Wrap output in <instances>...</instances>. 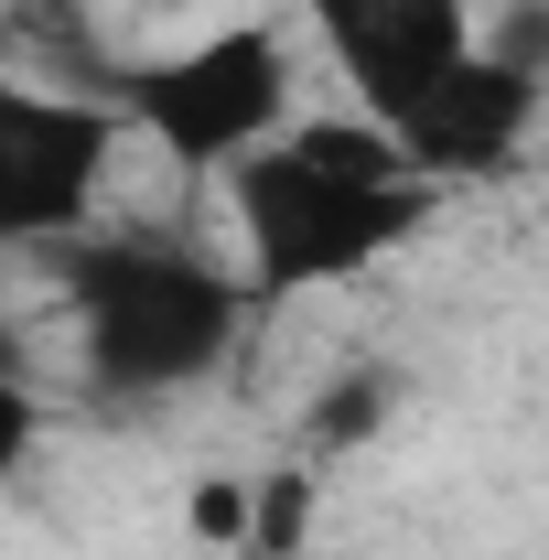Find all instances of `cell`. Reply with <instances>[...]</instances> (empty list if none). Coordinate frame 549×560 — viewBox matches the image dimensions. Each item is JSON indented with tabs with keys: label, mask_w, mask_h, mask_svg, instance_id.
I'll use <instances>...</instances> for the list:
<instances>
[{
	"label": "cell",
	"mask_w": 549,
	"mask_h": 560,
	"mask_svg": "<svg viewBox=\"0 0 549 560\" xmlns=\"http://www.w3.org/2000/svg\"><path fill=\"white\" fill-rule=\"evenodd\" d=\"M237 206V248H248V291L291 302L324 280H366L377 259H399L431 226V173H420L399 130L377 119H302L291 140H270L259 162L226 173Z\"/></svg>",
	"instance_id": "cell-1"
},
{
	"label": "cell",
	"mask_w": 549,
	"mask_h": 560,
	"mask_svg": "<svg viewBox=\"0 0 549 560\" xmlns=\"http://www.w3.org/2000/svg\"><path fill=\"white\" fill-rule=\"evenodd\" d=\"M44 259H55V291L75 324V366L108 410L215 377L237 324H248V280H226L206 248H184L162 226H86Z\"/></svg>",
	"instance_id": "cell-2"
},
{
	"label": "cell",
	"mask_w": 549,
	"mask_h": 560,
	"mask_svg": "<svg viewBox=\"0 0 549 560\" xmlns=\"http://www.w3.org/2000/svg\"><path fill=\"white\" fill-rule=\"evenodd\" d=\"M119 108L162 140L184 173H237L270 140H291V44L270 22H215L195 44L151 55L140 75H119Z\"/></svg>",
	"instance_id": "cell-3"
},
{
	"label": "cell",
	"mask_w": 549,
	"mask_h": 560,
	"mask_svg": "<svg viewBox=\"0 0 549 560\" xmlns=\"http://www.w3.org/2000/svg\"><path fill=\"white\" fill-rule=\"evenodd\" d=\"M130 108H86V97H44V86H11L0 97V237L11 248H66L86 237V206L108 184V151H119Z\"/></svg>",
	"instance_id": "cell-4"
},
{
	"label": "cell",
	"mask_w": 549,
	"mask_h": 560,
	"mask_svg": "<svg viewBox=\"0 0 549 560\" xmlns=\"http://www.w3.org/2000/svg\"><path fill=\"white\" fill-rule=\"evenodd\" d=\"M302 11H313V33H324V55L344 66V86H355L366 119H399L464 55H484L475 0H302Z\"/></svg>",
	"instance_id": "cell-5"
},
{
	"label": "cell",
	"mask_w": 549,
	"mask_h": 560,
	"mask_svg": "<svg viewBox=\"0 0 549 560\" xmlns=\"http://www.w3.org/2000/svg\"><path fill=\"white\" fill-rule=\"evenodd\" d=\"M528 119H539V66H517V55L484 44V55H464L431 97H410L377 130H399V151L431 184H484V173H506L528 151Z\"/></svg>",
	"instance_id": "cell-6"
},
{
	"label": "cell",
	"mask_w": 549,
	"mask_h": 560,
	"mask_svg": "<svg viewBox=\"0 0 549 560\" xmlns=\"http://www.w3.org/2000/svg\"><path fill=\"white\" fill-rule=\"evenodd\" d=\"M377 431H388V366H335L324 399L302 410V453L335 464V453H366Z\"/></svg>",
	"instance_id": "cell-7"
},
{
	"label": "cell",
	"mask_w": 549,
	"mask_h": 560,
	"mask_svg": "<svg viewBox=\"0 0 549 560\" xmlns=\"http://www.w3.org/2000/svg\"><path fill=\"white\" fill-rule=\"evenodd\" d=\"M302 528H313V464H280L270 486H259V528H248V539H259L270 560H291Z\"/></svg>",
	"instance_id": "cell-8"
},
{
	"label": "cell",
	"mask_w": 549,
	"mask_h": 560,
	"mask_svg": "<svg viewBox=\"0 0 549 560\" xmlns=\"http://www.w3.org/2000/svg\"><path fill=\"white\" fill-rule=\"evenodd\" d=\"M248 528H259V486L206 475V486H195V539H248Z\"/></svg>",
	"instance_id": "cell-9"
},
{
	"label": "cell",
	"mask_w": 549,
	"mask_h": 560,
	"mask_svg": "<svg viewBox=\"0 0 549 560\" xmlns=\"http://www.w3.org/2000/svg\"><path fill=\"white\" fill-rule=\"evenodd\" d=\"M539 11H549V0H539Z\"/></svg>",
	"instance_id": "cell-10"
}]
</instances>
